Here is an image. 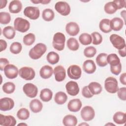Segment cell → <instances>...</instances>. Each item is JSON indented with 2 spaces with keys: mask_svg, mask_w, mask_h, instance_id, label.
I'll use <instances>...</instances> for the list:
<instances>
[{
  "mask_svg": "<svg viewBox=\"0 0 126 126\" xmlns=\"http://www.w3.org/2000/svg\"><path fill=\"white\" fill-rule=\"evenodd\" d=\"M46 50L47 47L45 44L38 43L30 50L29 55L32 59L37 60L45 54Z\"/></svg>",
  "mask_w": 126,
  "mask_h": 126,
  "instance_id": "obj_1",
  "label": "cell"
},
{
  "mask_svg": "<svg viewBox=\"0 0 126 126\" xmlns=\"http://www.w3.org/2000/svg\"><path fill=\"white\" fill-rule=\"evenodd\" d=\"M65 41V37L62 32H57L53 36L52 45L54 49L61 51L63 50Z\"/></svg>",
  "mask_w": 126,
  "mask_h": 126,
  "instance_id": "obj_2",
  "label": "cell"
},
{
  "mask_svg": "<svg viewBox=\"0 0 126 126\" xmlns=\"http://www.w3.org/2000/svg\"><path fill=\"white\" fill-rule=\"evenodd\" d=\"M30 27V22L25 19L17 17L14 21V28L15 30L21 32H26L29 30Z\"/></svg>",
  "mask_w": 126,
  "mask_h": 126,
  "instance_id": "obj_3",
  "label": "cell"
},
{
  "mask_svg": "<svg viewBox=\"0 0 126 126\" xmlns=\"http://www.w3.org/2000/svg\"><path fill=\"white\" fill-rule=\"evenodd\" d=\"M104 88L107 92L111 94L117 93L119 89L117 79L113 77H107L104 81Z\"/></svg>",
  "mask_w": 126,
  "mask_h": 126,
  "instance_id": "obj_4",
  "label": "cell"
},
{
  "mask_svg": "<svg viewBox=\"0 0 126 126\" xmlns=\"http://www.w3.org/2000/svg\"><path fill=\"white\" fill-rule=\"evenodd\" d=\"M19 74L22 78L26 80H31L34 78L35 73L32 68L24 66L19 70Z\"/></svg>",
  "mask_w": 126,
  "mask_h": 126,
  "instance_id": "obj_5",
  "label": "cell"
},
{
  "mask_svg": "<svg viewBox=\"0 0 126 126\" xmlns=\"http://www.w3.org/2000/svg\"><path fill=\"white\" fill-rule=\"evenodd\" d=\"M109 38L110 42L115 48L121 50L126 47L125 40L121 36L116 34H112L110 35Z\"/></svg>",
  "mask_w": 126,
  "mask_h": 126,
  "instance_id": "obj_6",
  "label": "cell"
},
{
  "mask_svg": "<svg viewBox=\"0 0 126 126\" xmlns=\"http://www.w3.org/2000/svg\"><path fill=\"white\" fill-rule=\"evenodd\" d=\"M81 116L85 121H90L95 116V112L94 108L90 106H84L81 111Z\"/></svg>",
  "mask_w": 126,
  "mask_h": 126,
  "instance_id": "obj_7",
  "label": "cell"
},
{
  "mask_svg": "<svg viewBox=\"0 0 126 126\" xmlns=\"http://www.w3.org/2000/svg\"><path fill=\"white\" fill-rule=\"evenodd\" d=\"M56 10L63 16H67L70 12L69 5L65 1H60L55 5Z\"/></svg>",
  "mask_w": 126,
  "mask_h": 126,
  "instance_id": "obj_8",
  "label": "cell"
},
{
  "mask_svg": "<svg viewBox=\"0 0 126 126\" xmlns=\"http://www.w3.org/2000/svg\"><path fill=\"white\" fill-rule=\"evenodd\" d=\"M68 77L72 79L77 80L81 77L82 71L80 67L76 64L69 66L67 70Z\"/></svg>",
  "mask_w": 126,
  "mask_h": 126,
  "instance_id": "obj_9",
  "label": "cell"
},
{
  "mask_svg": "<svg viewBox=\"0 0 126 126\" xmlns=\"http://www.w3.org/2000/svg\"><path fill=\"white\" fill-rule=\"evenodd\" d=\"M23 91L25 94L30 97H35L38 93V89L37 87L32 83H27L25 84L23 87Z\"/></svg>",
  "mask_w": 126,
  "mask_h": 126,
  "instance_id": "obj_10",
  "label": "cell"
},
{
  "mask_svg": "<svg viewBox=\"0 0 126 126\" xmlns=\"http://www.w3.org/2000/svg\"><path fill=\"white\" fill-rule=\"evenodd\" d=\"M24 14L32 20H36L39 17L40 11L37 7L28 6L24 9Z\"/></svg>",
  "mask_w": 126,
  "mask_h": 126,
  "instance_id": "obj_11",
  "label": "cell"
},
{
  "mask_svg": "<svg viewBox=\"0 0 126 126\" xmlns=\"http://www.w3.org/2000/svg\"><path fill=\"white\" fill-rule=\"evenodd\" d=\"M3 70L5 76L10 79L16 78L19 73L18 68L15 65L12 64H7L4 67Z\"/></svg>",
  "mask_w": 126,
  "mask_h": 126,
  "instance_id": "obj_12",
  "label": "cell"
},
{
  "mask_svg": "<svg viewBox=\"0 0 126 126\" xmlns=\"http://www.w3.org/2000/svg\"><path fill=\"white\" fill-rule=\"evenodd\" d=\"M14 106V100L9 97H3L0 99V110L2 111H9Z\"/></svg>",
  "mask_w": 126,
  "mask_h": 126,
  "instance_id": "obj_13",
  "label": "cell"
},
{
  "mask_svg": "<svg viewBox=\"0 0 126 126\" xmlns=\"http://www.w3.org/2000/svg\"><path fill=\"white\" fill-rule=\"evenodd\" d=\"M65 89L68 94L72 96L76 95L79 92V88L77 82L70 81L65 85Z\"/></svg>",
  "mask_w": 126,
  "mask_h": 126,
  "instance_id": "obj_14",
  "label": "cell"
},
{
  "mask_svg": "<svg viewBox=\"0 0 126 126\" xmlns=\"http://www.w3.org/2000/svg\"><path fill=\"white\" fill-rule=\"evenodd\" d=\"M53 73L55 79L57 81L62 82L64 80L66 76V71L62 65H60L56 66L53 70Z\"/></svg>",
  "mask_w": 126,
  "mask_h": 126,
  "instance_id": "obj_15",
  "label": "cell"
},
{
  "mask_svg": "<svg viewBox=\"0 0 126 126\" xmlns=\"http://www.w3.org/2000/svg\"><path fill=\"white\" fill-rule=\"evenodd\" d=\"M16 124L15 118L11 115L0 114V125L4 126H14Z\"/></svg>",
  "mask_w": 126,
  "mask_h": 126,
  "instance_id": "obj_16",
  "label": "cell"
},
{
  "mask_svg": "<svg viewBox=\"0 0 126 126\" xmlns=\"http://www.w3.org/2000/svg\"><path fill=\"white\" fill-rule=\"evenodd\" d=\"M65 31L70 36H75L79 32L80 29L78 25L74 22L68 23L65 26Z\"/></svg>",
  "mask_w": 126,
  "mask_h": 126,
  "instance_id": "obj_17",
  "label": "cell"
},
{
  "mask_svg": "<svg viewBox=\"0 0 126 126\" xmlns=\"http://www.w3.org/2000/svg\"><path fill=\"white\" fill-rule=\"evenodd\" d=\"M81 107L82 102L78 98L71 99L67 104V108L71 112H78L80 110Z\"/></svg>",
  "mask_w": 126,
  "mask_h": 126,
  "instance_id": "obj_18",
  "label": "cell"
},
{
  "mask_svg": "<svg viewBox=\"0 0 126 126\" xmlns=\"http://www.w3.org/2000/svg\"><path fill=\"white\" fill-rule=\"evenodd\" d=\"M96 65L92 60H86L83 64V69L87 73L92 74L94 73L96 70Z\"/></svg>",
  "mask_w": 126,
  "mask_h": 126,
  "instance_id": "obj_19",
  "label": "cell"
},
{
  "mask_svg": "<svg viewBox=\"0 0 126 126\" xmlns=\"http://www.w3.org/2000/svg\"><path fill=\"white\" fill-rule=\"evenodd\" d=\"M124 24L123 20L119 17H115L110 21V27L114 31L121 30L123 27Z\"/></svg>",
  "mask_w": 126,
  "mask_h": 126,
  "instance_id": "obj_20",
  "label": "cell"
},
{
  "mask_svg": "<svg viewBox=\"0 0 126 126\" xmlns=\"http://www.w3.org/2000/svg\"><path fill=\"white\" fill-rule=\"evenodd\" d=\"M53 73V68L48 65L42 66L39 71V74L41 78L46 79L51 77Z\"/></svg>",
  "mask_w": 126,
  "mask_h": 126,
  "instance_id": "obj_21",
  "label": "cell"
},
{
  "mask_svg": "<svg viewBox=\"0 0 126 126\" xmlns=\"http://www.w3.org/2000/svg\"><path fill=\"white\" fill-rule=\"evenodd\" d=\"M9 11L12 13H18L22 8V4L20 0H14L11 1L8 6Z\"/></svg>",
  "mask_w": 126,
  "mask_h": 126,
  "instance_id": "obj_22",
  "label": "cell"
},
{
  "mask_svg": "<svg viewBox=\"0 0 126 126\" xmlns=\"http://www.w3.org/2000/svg\"><path fill=\"white\" fill-rule=\"evenodd\" d=\"M29 106L31 111L35 113L40 112L43 108L42 103L37 99L32 100L30 103Z\"/></svg>",
  "mask_w": 126,
  "mask_h": 126,
  "instance_id": "obj_23",
  "label": "cell"
},
{
  "mask_svg": "<svg viewBox=\"0 0 126 126\" xmlns=\"http://www.w3.org/2000/svg\"><path fill=\"white\" fill-rule=\"evenodd\" d=\"M63 123L65 126H75L77 124V119L74 115H67L63 118Z\"/></svg>",
  "mask_w": 126,
  "mask_h": 126,
  "instance_id": "obj_24",
  "label": "cell"
},
{
  "mask_svg": "<svg viewBox=\"0 0 126 126\" xmlns=\"http://www.w3.org/2000/svg\"><path fill=\"white\" fill-rule=\"evenodd\" d=\"M88 87L90 91L93 95L99 94L102 90L101 85L96 82H92L90 83Z\"/></svg>",
  "mask_w": 126,
  "mask_h": 126,
  "instance_id": "obj_25",
  "label": "cell"
},
{
  "mask_svg": "<svg viewBox=\"0 0 126 126\" xmlns=\"http://www.w3.org/2000/svg\"><path fill=\"white\" fill-rule=\"evenodd\" d=\"M113 120V121L117 124H124L126 122V113L121 111L117 112L114 114Z\"/></svg>",
  "mask_w": 126,
  "mask_h": 126,
  "instance_id": "obj_26",
  "label": "cell"
},
{
  "mask_svg": "<svg viewBox=\"0 0 126 126\" xmlns=\"http://www.w3.org/2000/svg\"><path fill=\"white\" fill-rule=\"evenodd\" d=\"M99 27L104 33H109L112 30L110 27V20L108 19H102L99 22Z\"/></svg>",
  "mask_w": 126,
  "mask_h": 126,
  "instance_id": "obj_27",
  "label": "cell"
},
{
  "mask_svg": "<svg viewBox=\"0 0 126 126\" xmlns=\"http://www.w3.org/2000/svg\"><path fill=\"white\" fill-rule=\"evenodd\" d=\"M53 96V93L51 90L47 88L42 89L40 93V98L44 102L49 101Z\"/></svg>",
  "mask_w": 126,
  "mask_h": 126,
  "instance_id": "obj_28",
  "label": "cell"
},
{
  "mask_svg": "<svg viewBox=\"0 0 126 126\" xmlns=\"http://www.w3.org/2000/svg\"><path fill=\"white\" fill-rule=\"evenodd\" d=\"M2 34L7 39H12L15 35V29L10 26L5 27L2 30Z\"/></svg>",
  "mask_w": 126,
  "mask_h": 126,
  "instance_id": "obj_29",
  "label": "cell"
},
{
  "mask_svg": "<svg viewBox=\"0 0 126 126\" xmlns=\"http://www.w3.org/2000/svg\"><path fill=\"white\" fill-rule=\"evenodd\" d=\"M67 99V96L66 94L63 92H57L54 97L55 102L58 104L62 105L64 104Z\"/></svg>",
  "mask_w": 126,
  "mask_h": 126,
  "instance_id": "obj_30",
  "label": "cell"
},
{
  "mask_svg": "<svg viewBox=\"0 0 126 126\" xmlns=\"http://www.w3.org/2000/svg\"><path fill=\"white\" fill-rule=\"evenodd\" d=\"M46 59L49 63L51 64H55L58 63L60 60V57L58 53L51 51L48 53Z\"/></svg>",
  "mask_w": 126,
  "mask_h": 126,
  "instance_id": "obj_31",
  "label": "cell"
},
{
  "mask_svg": "<svg viewBox=\"0 0 126 126\" xmlns=\"http://www.w3.org/2000/svg\"><path fill=\"white\" fill-rule=\"evenodd\" d=\"M107 54L102 53L98 54L96 58V63L100 67H104L108 63L107 62Z\"/></svg>",
  "mask_w": 126,
  "mask_h": 126,
  "instance_id": "obj_32",
  "label": "cell"
},
{
  "mask_svg": "<svg viewBox=\"0 0 126 126\" xmlns=\"http://www.w3.org/2000/svg\"><path fill=\"white\" fill-rule=\"evenodd\" d=\"M55 17L54 11L50 8H46L42 11V17L46 21H51L53 20Z\"/></svg>",
  "mask_w": 126,
  "mask_h": 126,
  "instance_id": "obj_33",
  "label": "cell"
},
{
  "mask_svg": "<svg viewBox=\"0 0 126 126\" xmlns=\"http://www.w3.org/2000/svg\"><path fill=\"white\" fill-rule=\"evenodd\" d=\"M107 62L110 66H115L120 63V60L117 54L112 53L107 56Z\"/></svg>",
  "mask_w": 126,
  "mask_h": 126,
  "instance_id": "obj_34",
  "label": "cell"
},
{
  "mask_svg": "<svg viewBox=\"0 0 126 126\" xmlns=\"http://www.w3.org/2000/svg\"><path fill=\"white\" fill-rule=\"evenodd\" d=\"M67 46L71 51H76L79 49V44L76 39L70 37L67 41Z\"/></svg>",
  "mask_w": 126,
  "mask_h": 126,
  "instance_id": "obj_35",
  "label": "cell"
},
{
  "mask_svg": "<svg viewBox=\"0 0 126 126\" xmlns=\"http://www.w3.org/2000/svg\"><path fill=\"white\" fill-rule=\"evenodd\" d=\"M79 40L82 44L84 45H88L92 43V38L90 34L83 33L79 36Z\"/></svg>",
  "mask_w": 126,
  "mask_h": 126,
  "instance_id": "obj_36",
  "label": "cell"
},
{
  "mask_svg": "<svg viewBox=\"0 0 126 126\" xmlns=\"http://www.w3.org/2000/svg\"><path fill=\"white\" fill-rule=\"evenodd\" d=\"M104 9L106 13L109 14H112L115 13L118 10L115 4L113 1L106 3L104 5Z\"/></svg>",
  "mask_w": 126,
  "mask_h": 126,
  "instance_id": "obj_37",
  "label": "cell"
},
{
  "mask_svg": "<svg viewBox=\"0 0 126 126\" xmlns=\"http://www.w3.org/2000/svg\"><path fill=\"white\" fill-rule=\"evenodd\" d=\"M2 89L5 93L10 94L14 92L15 90V85L12 82H6L2 85Z\"/></svg>",
  "mask_w": 126,
  "mask_h": 126,
  "instance_id": "obj_38",
  "label": "cell"
},
{
  "mask_svg": "<svg viewBox=\"0 0 126 126\" xmlns=\"http://www.w3.org/2000/svg\"><path fill=\"white\" fill-rule=\"evenodd\" d=\"M17 116L20 120H27L30 117V112L27 108H22L18 111L17 113Z\"/></svg>",
  "mask_w": 126,
  "mask_h": 126,
  "instance_id": "obj_39",
  "label": "cell"
},
{
  "mask_svg": "<svg viewBox=\"0 0 126 126\" xmlns=\"http://www.w3.org/2000/svg\"><path fill=\"white\" fill-rule=\"evenodd\" d=\"M35 40V35L32 33H29L25 35L23 39V42L24 44L27 46L32 45Z\"/></svg>",
  "mask_w": 126,
  "mask_h": 126,
  "instance_id": "obj_40",
  "label": "cell"
},
{
  "mask_svg": "<svg viewBox=\"0 0 126 126\" xmlns=\"http://www.w3.org/2000/svg\"><path fill=\"white\" fill-rule=\"evenodd\" d=\"M22 49V44L18 42H13L10 46V51L12 54H18L20 53Z\"/></svg>",
  "mask_w": 126,
  "mask_h": 126,
  "instance_id": "obj_41",
  "label": "cell"
},
{
  "mask_svg": "<svg viewBox=\"0 0 126 126\" xmlns=\"http://www.w3.org/2000/svg\"><path fill=\"white\" fill-rule=\"evenodd\" d=\"M11 20V16L9 13L1 12L0 13V23L1 24L6 25L8 24Z\"/></svg>",
  "mask_w": 126,
  "mask_h": 126,
  "instance_id": "obj_42",
  "label": "cell"
},
{
  "mask_svg": "<svg viewBox=\"0 0 126 126\" xmlns=\"http://www.w3.org/2000/svg\"><path fill=\"white\" fill-rule=\"evenodd\" d=\"M96 53V49L93 46H88L85 48L84 55L87 58L93 57Z\"/></svg>",
  "mask_w": 126,
  "mask_h": 126,
  "instance_id": "obj_43",
  "label": "cell"
},
{
  "mask_svg": "<svg viewBox=\"0 0 126 126\" xmlns=\"http://www.w3.org/2000/svg\"><path fill=\"white\" fill-rule=\"evenodd\" d=\"M91 35L93 37V44L94 45H99L102 41V37L101 35L97 32H93Z\"/></svg>",
  "mask_w": 126,
  "mask_h": 126,
  "instance_id": "obj_44",
  "label": "cell"
},
{
  "mask_svg": "<svg viewBox=\"0 0 126 126\" xmlns=\"http://www.w3.org/2000/svg\"><path fill=\"white\" fill-rule=\"evenodd\" d=\"M117 95L119 98L124 101L126 100V88L122 87L117 91Z\"/></svg>",
  "mask_w": 126,
  "mask_h": 126,
  "instance_id": "obj_45",
  "label": "cell"
},
{
  "mask_svg": "<svg viewBox=\"0 0 126 126\" xmlns=\"http://www.w3.org/2000/svg\"><path fill=\"white\" fill-rule=\"evenodd\" d=\"M122 70V64L119 63L118 65L115 66H110V71L114 75H119Z\"/></svg>",
  "mask_w": 126,
  "mask_h": 126,
  "instance_id": "obj_46",
  "label": "cell"
},
{
  "mask_svg": "<svg viewBox=\"0 0 126 126\" xmlns=\"http://www.w3.org/2000/svg\"><path fill=\"white\" fill-rule=\"evenodd\" d=\"M82 94L83 96L86 98H91L93 96V94H92L90 91L88 86H84L82 90Z\"/></svg>",
  "mask_w": 126,
  "mask_h": 126,
  "instance_id": "obj_47",
  "label": "cell"
},
{
  "mask_svg": "<svg viewBox=\"0 0 126 126\" xmlns=\"http://www.w3.org/2000/svg\"><path fill=\"white\" fill-rule=\"evenodd\" d=\"M113 1L115 4L117 9H120L126 6V1L125 0H115Z\"/></svg>",
  "mask_w": 126,
  "mask_h": 126,
  "instance_id": "obj_48",
  "label": "cell"
},
{
  "mask_svg": "<svg viewBox=\"0 0 126 126\" xmlns=\"http://www.w3.org/2000/svg\"><path fill=\"white\" fill-rule=\"evenodd\" d=\"M8 60L6 58H0V69L2 71L4 67L9 64Z\"/></svg>",
  "mask_w": 126,
  "mask_h": 126,
  "instance_id": "obj_49",
  "label": "cell"
},
{
  "mask_svg": "<svg viewBox=\"0 0 126 126\" xmlns=\"http://www.w3.org/2000/svg\"><path fill=\"white\" fill-rule=\"evenodd\" d=\"M0 52H2L3 50L6 49L7 47V43L6 41L3 39L0 40Z\"/></svg>",
  "mask_w": 126,
  "mask_h": 126,
  "instance_id": "obj_50",
  "label": "cell"
},
{
  "mask_svg": "<svg viewBox=\"0 0 126 126\" xmlns=\"http://www.w3.org/2000/svg\"><path fill=\"white\" fill-rule=\"evenodd\" d=\"M31 1L33 3H41L43 4H46L49 3L51 0H31Z\"/></svg>",
  "mask_w": 126,
  "mask_h": 126,
  "instance_id": "obj_51",
  "label": "cell"
},
{
  "mask_svg": "<svg viewBox=\"0 0 126 126\" xmlns=\"http://www.w3.org/2000/svg\"><path fill=\"white\" fill-rule=\"evenodd\" d=\"M120 81L123 85H126V73L125 72L122 73L120 75Z\"/></svg>",
  "mask_w": 126,
  "mask_h": 126,
  "instance_id": "obj_52",
  "label": "cell"
},
{
  "mask_svg": "<svg viewBox=\"0 0 126 126\" xmlns=\"http://www.w3.org/2000/svg\"><path fill=\"white\" fill-rule=\"evenodd\" d=\"M126 47H124L123 49L119 50V55L122 57H125L126 56Z\"/></svg>",
  "mask_w": 126,
  "mask_h": 126,
  "instance_id": "obj_53",
  "label": "cell"
},
{
  "mask_svg": "<svg viewBox=\"0 0 126 126\" xmlns=\"http://www.w3.org/2000/svg\"><path fill=\"white\" fill-rule=\"evenodd\" d=\"M7 1L6 0H0V9H2L3 8L5 7L6 5Z\"/></svg>",
  "mask_w": 126,
  "mask_h": 126,
  "instance_id": "obj_54",
  "label": "cell"
},
{
  "mask_svg": "<svg viewBox=\"0 0 126 126\" xmlns=\"http://www.w3.org/2000/svg\"><path fill=\"white\" fill-rule=\"evenodd\" d=\"M126 10H123L121 12V16L123 18L124 21H125V20H126Z\"/></svg>",
  "mask_w": 126,
  "mask_h": 126,
  "instance_id": "obj_55",
  "label": "cell"
},
{
  "mask_svg": "<svg viewBox=\"0 0 126 126\" xmlns=\"http://www.w3.org/2000/svg\"><path fill=\"white\" fill-rule=\"evenodd\" d=\"M81 125H83V126H84V125H85V126H89V125H88V124H87V123H82V124H80L79 125V126H81Z\"/></svg>",
  "mask_w": 126,
  "mask_h": 126,
  "instance_id": "obj_56",
  "label": "cell"
},
{
  "mask_svg": "<svg viewBox=\"0 0 126 126\" xmlns=\"http://www.w3.org/2000/svg\"><path fill=\"white\" fill-rule=\"evenodd\" d=\"M22 125H25V126H27V125L25 123H21V124H19L18 125V126H22Z\"/></svg>",
  "mask_w": 126,
  "mask_h": 126,
  "instance_id": "obj_57",
  "label": "cell"
}]
</instances>
